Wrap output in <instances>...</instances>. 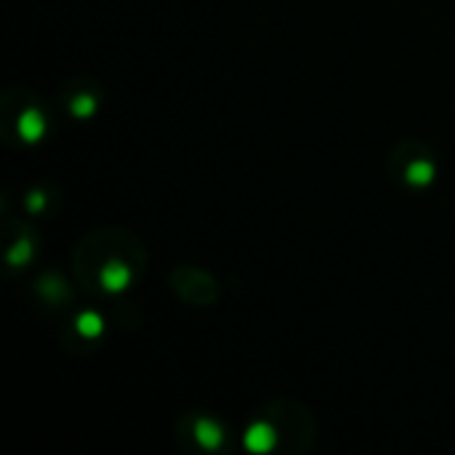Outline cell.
Wrapping results in <instances>:
<instances>
[{"label":"cell","instance_id":"cell-3","mask_svg":"<svg viewBox=\"0 0 455 455\" xmlns=\"http://www.w3.org/2000/svg\"><path fill=\"white\" fill-rule=\"evenodd\" d=\"M197 432H200L197 437H200V440H203V443H205L208 448L219 445V429H216V427H211V424H203V427H200Z\"/></svg>","mask_w":455,"mask_h":455},{"label":"cell","instance_id":"cell-1","mask_svg":"<svg viewBox=\"0 0 455 455\" xmlns=\"http://www.w3.org/2000/svg\"><path fill=\"white\" fill-rule=\"evenodd\" d=\"M19 128H21V136L27 141H37L43 136V131H45V123H43V117L37 112H24Z\"/></svg>","mask_w":455,"mask_h":455},{"label":"cell","instance_id":"cell-2","mask_svg":"<svg viewBox=\"0 0 455 455\" xmlns=\"http://www.w3.org/2000/svg\"><path fill=\"white\" fill-rule=\"evenodd\" d=\"M104 285H107L109 291H120V288H125V285H128V272H125V267L112 264L109 269H104Z\"/></svg>","mask_w":455,"mask_h":455}]
</instances>
